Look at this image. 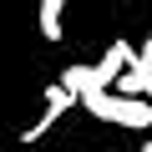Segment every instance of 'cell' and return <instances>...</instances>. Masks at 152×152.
<instances>
[{"label":"cell","mask_w":152,"mask_h":152,"mask_svg":"<svg viewBox=\"0 0 152 152\" xmlns=\"http://www.w3.org/2000/svg\"><path fill=\"white\" fill-rule=\"evenodd\" d=\"M61 86H71V91H91V86H107V81L96 76V66H66V71H61Z\"/></svg>","instance_id":"cell-4"},{"label":"cell","mask_w":152,"mask_h":152,"mask_svg":"<svg viewBox=\"0 0 152 152\" xmlns=\"http://www.w3.org/2000/svg\"><path fill=\"white\" fill-rule=\"evenodd\" d=\"M41 102H46V107H51V112H61V117H66V112H71V107H76V91H71V86H61V81H51V86H46V96H41Z\"/></svg>","instance_id":"cell-5"},{"label":"cell","mask_w":152,"mask_h":152,"mask_svg":"<svg viewBox=\"0 0 152 152\" xmlns=\"http://www.w3.org/2000/svg\"><path fill=\"white\" fill-rule=\"evenodd\" d=\"M122 66H132V46H127V41H112V46H107V56L96 61V76L112 86V76H117Z\"/></svg>","instance_id":"cell-2"},{"label":"cell","mask_w":152,"mask_h":152,"mask_svg":"<svg viewBox=\"0 0 152 152\" xmlns=\"http://www.w3.org/2000/svg\"><path fill=\"white\" fill-rule=\"evenodd\" d=\"M132 66L152 71V31H147V41H142V51H132Z\"/></svg>","instance_id":"cell-6"},{"label":"cell","mask_w":152,"mask_h":152,"mask_svg":"<svg viewBox=\"0 0 152 152\" xmlns=\"http://www.w3.org/2000/svg\"><path fill=\"white\" fill-rule=\"evenodd\" d=\"M61 10H66V0H41V36H46V41H61V36H66Z\"/></svg>","instance_id":"cell-3"},{"label":"cell","mask_w":152,"mask_h":152,"mask_svg":"<svg viewBox=\"0 0 152 152\" xmlns=\"http://www.w3.org/2000/svg\"><path fill=\"white\" fill-rule=\"evenodd\" d=\"M142 96H147V102H152V71H147V81H142Z\"/></svg>","instance_id":"cell-7"},{"label":"cell","mask_w":152,"mask_h":152,"mask_svg":"<svg viewBox=\"0 0 152 152\" xmlns=\"http://www.w3.org/2000/svg\"><path fill=\"white\" fill-rule=\"evenodd\" d=\"M76 102H81L96 122H112V127H132V132L152 127V102L147 96H122L112 86H91V91H76Z\"/></svg>","instance_id":"cell-1"},{"label":"cell","mask_w":152,"mask_h":152,"mask_svg":"<svg viewBox=\"0 0 152 152\" xmlns=\"http://www.w3.org/2000/svg\"><path fill=\"white\" fill-rule=\"evenodd\" d=\"M142 152H152V137H147V142H142Z\"/></svg>","instance_id":"cell-8"}]
</instances>
